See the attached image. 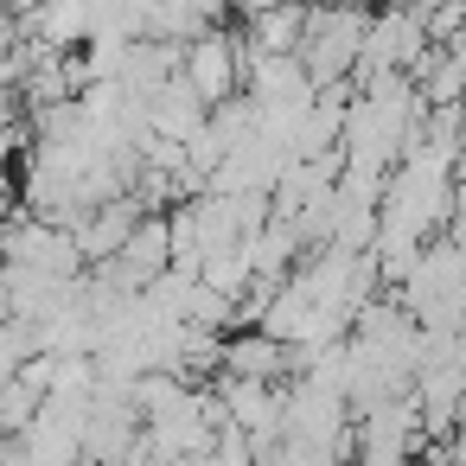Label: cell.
<instances>
[{
    "label": "cell",
    "instance_id": "obj_14",
    "mask_svg": "<svg viewBox=\"0 0 466 466\" xmlns=\"http://www.w3.org/2000/svg\"><path fill=\"white\" fill-rule=\"evenodd\" d=\"M14 224V186H7V173H0V230Z\"/></svg>",
    "mask_w": 466,
    "mask_h": 466
},
{
    "label": "cell",
    "instance_id": "obj_11",
    "mask_svg": "<svg viewBox=\"0 0 466 466\" xmlns=\"http://www.w3.org/2000/svg\"><path fill=\"white\" fill-rule=\"evenodd\" d=\"M39 409H46V396L26 383V377H14V383H0V434H26L33 421H39Z\"/></svg>",
    "mask_w": 466,
    "mask_h": 466
},
{
    "label": "cell",
    "instance_id": "obj_15",
    "mask_svg": "<svg viewBox=\"0 0 466 466\" xmlns=\"http://www.w3.org/2000/svg\"><path fill=\"white\" fill-rule=\"evenodd\" d=\"M0 7H7V14H14V20H26V14H33V7H46V0H0Z\"/></svg>",
    "mask_w": 466,
    "mask_h": 466
},
{
    "label": "cell",
    "instance_id": "obj_6",
    "mask_svg": "<svg viewBox=\"0 0 466 466\" xmlns=\"http://www.w3.org/2000/svg\"><path fill=\"white\" fill-rule=\"evenodd\" d=\"M218 370H230V377H262V383H288V377H300V351H294L288 339H275L268 326H230Z\"/></svg>",
    "mask_w": 466,
    "mask_h": 466
},
{
    "label": "cell",
    "instance_id": "obj_7",
    "mask_svg": "<svg viewBox=\"0 0 466 466\" xmlns=\"http://www.w3.org/2000/svg\"><path fill=\"white\" fill-rule=\"evenodd\" d=\"M205 122H211V103L186 84V71H173L160 90H147V128L160 135V141H192V135H205Z\"/></svg>",
    "mask_w": 466,
    "mask_h": 466
},
{
    "label": "cell",
    "instance_id": "obj_9",
    "mask_svg": "<svg viewBox=\"0 0 466 466\" xmlns=\"http://www.w3.org/2000/svg\"><path fill=\"white\" fill-rule=\"evenodd\" d=\"M243 39L256 52H300L307 39V7L300 0H256V7L243 14Z\"/></svg>",
    "mask_w": 466,
    "mask_h": 466
},
{
    "label": "cell",
    "instance_id": "obj_16",
    "mask_svg": "<svg viewBox=\"0 0 466 466\" xmlns=\"http://www.w3.org/2000/svg\"><path fill=\"white\" fill-rule=\"evenodd\" d=\"M249 7H256V0H230V14H249Z\"/></svg>",
    "mask_w": 466,
    "mask_h": 466
},
{
    "label": "cell",
    "instance_id": "obj_13",
    "mask_svg": "<svg viewBox=\"0 0 466 466\" xmlns=\"http://www.w3.org/2000/svg\"><path fill=\"white\" fill-rule=\"evenodd\" d=\"M447 58H453V71H460V103H466V33L447 39Z\"/></svg>",
    "mask_w": 466,
    "mask_h": 466
},
{
    "label": "cell",
    "instance_id": "obj_3",
    "mask_svg": "<svg viewBox=\"0 0 466 466\" xmlns=\"http://www.w3.org/2000/svg\"><path fill=\"white\" fill-rule=\"evenodd\" d=\"M428 14L421 0H409V7H390L370 14V33H364V52H358V77L351 84H370V77H409V65L428 52Z\"/></svg>",
    "mask_w": 466,
    "mask_h": 466
},
{
    "label": "cell",
    "instance_id": "obj_4",
    "mask_svg": "<svg viewBox=\"0 0 466 466\" xmlns=\"http://www.w3.org/2000/svg\"><path fill=\"white\" fill-rule=\"evenodd\" d=\"M186 84L218 109V103H230L237 90H243V33H230V26H205L192 46H186Z\"/></svg>",
    "mask_w": 466,
    "mask_h": 466
},
{
    "label": "cell",
    "instance_id": "obj_5",
    "mask_svg": "<svg viewBox=\"0 0 466 466\" xmlns=\"http://www.w3.org/2000/svg\"><path fill=\"white\" fill-rule=\"evenodd\" d=\"M211 390L224 396V415L256 441V447H268L275 434H281V402H288V383H262V377H230V370H218L211 377Z\"/></svg>",
    "mask_w": 466,
    "mask_h": 466
},
{
    "label": "cell",
    "instance_id": "obj_2",
    "mask_svg": "<svg viewBox=\"0 0 466 466\" xmlns=\"http://www.w3.org/2000/svg\"><path fill=\"white\" fill-rule=\"evenodd\" d=\"M370 33V7H345V0H319L307 7V39H300V65L307 77L326 84H351L358 77V52Z\"/></svg>",
    "mask_w": 466,
    "mask_h": 466
},
{
    "label": "cell",
    "instance_id": "obj_12",
    "mask_svg": "<svg viewBox=\"0 0 466 466\" xmlns=\"http://www.w3.org/2000/svg\"><path fill=\"white\" fill-rule=\"evenodd\" d=\"M186 7L205 20V26H224V14H230V0H186Z\"/></svg>",
    "mask_w": 466,
    "mask_h": 466
},
{
    "label": "cell",
    "instance_id": "obj_17",
    "mask_svg": "<svg viewBox=\"0 0 466 466\" xmlns=\"http://www.w3.org/2000/svg\"><path fill=\"white\" fill-rule=\"evenodd\" d=\"M390 7H409V0H390Z\"/></svg>",
    "mask_w": 466,
    "mask_h": 466
},
{
    "label": "cell",
    "instance_id": "obj_19",
    "mask_svg": "<svg viewBox=\"0 0 466 466\" xmlns=\"http://www.w3.org/2000/svg\"><path fill=\"white\" fill-rule=\"evenodd\" d=\"M205 466H211V460H205Z\"/></svg>",
    "mask_w": 466,
    "mask_h": 466
},
{
    "label": "cell",
    "instance_id": "obj_10",
    "mask_svg": "<svg viewBox=\"0 0 466 466\" xmlns=\"http://www.w3.org/2000/svg\"><path fill=\"white\" fill-rule=\"evenodd\" d=\"M39 358V339H33V319H20V313H7L0 319V383H14L26 364Z\"/></svg>",
    "mask_w": 466,
    "mask_h": 466
},
{
    "label": "cell",
    "instance_id": "obj_18",
    "mask_svg": "<svg viewBox=\"0 0 466 466\" xmlns=\"http://www.w3.org/2000/svg\"><path fill=\"white\" fill-rule=\"evenodd\" d=\"M300 7H319V0H300Z\"/></svg>",
    "mask_w": 466,
    "mask_h": 466
},
{
    "label": "cell",
    "instance_id": "obj_1",
    "mask_svg": "<svg viewBox=\"0 0 466 466\" xmlns=\"http://www.w3.org/2000/svg\"><path fill=\"white\" fill-rule=\"evenodd\" d=\"M428 447H434V434H428V421H421L415 390L351 415V460H358V466H415Z\"/></svg>",
    "mask_w": 466,
    "mask_h": 466
},
{
    "label": "cell",
    "instance_id": "obj_8",
    "mask_svg": "<svg viewBox=\"0 0 466 466\" xmlns=\"http://www.w3.org/2000/svg\"><path fill=\"white\" fill-rule=\"evenodd\" d=\"M141 218H147V211H141V205H135V198L122 192V198H103V205H96V211H90V218H84V224L71 230V237H77V249H84V262L96 268V262H109V256H122V243L135 237V224H141Z\"/></svg>",
    "mask_w": 466,
    "mask_h": 466
}]
</instances>
